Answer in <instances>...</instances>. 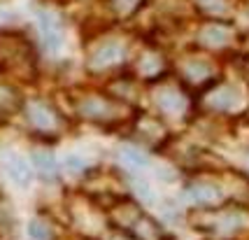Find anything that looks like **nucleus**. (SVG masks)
Instances as JSON below:
<instances>
[{
  "instance_id": "1",
  "label": "nucleus",
  "mask_w": 249,
  "mask_h": 240,
  "mask_svg": "<svg viewBox=\"0 0 249 240\" xmlns=\"http://www.w3.org/2000/svg\"><path fill=\"white\" fill-rule=\"evenodd\" d=\"M124 100L109 98L100 91H77L72 96V108L77 117L91 124H114L124 117Z\"/></svg>"
},
{
  "instance_id": "2",
  "label": "nucleus",
  "mask_w": 249,
  "mask_h": 240,
  "mask_svg": "<svg viewBox=\"0 0 249 240\" xmlns=\"http://www.w3.org/2000/svg\"><path fill=\"white\" fill-rule=\"evenodd\" d=\"M0 68L17 77H33L35 52L21 33L0 31Z\"/></svg>"
},
{
  "instance_id": "3",
  "label": "nucleus",
  "mask_w": 249,
  "mask_h": 240,
  "mask_svg": "<svg viewBox=\"0 0 249 240\" xmlns=\"http://www.w3.org/2000/svg\"><path fill=\"white\" fill-rule=\"evenodd\" d=\"M23 117L28 121V126H31L33 131H37L40 135H58V133L63 131L65 126V119L63 114H61V110L56 108L52 100L47 98H40V96H35V98H28L23 100Z\"/></svg>"
},
{
  "instance_id": "4",
  "label": "nucleus",
  "mask_w": 249,
  "mask_h": 240,
  "mask_svg": "<svg viewBox=\"0 0 249 240\" xmlns=\"http://www.w3.org/2000/svg\"><path fill=\"white\" fill-rule=\"evenodd\" d=\"M126 58V47L121 40H114V37H105L98 44L91 47V52L87 56V68L89 73H105V70H112L124 63Z\"/></svg>"
},
{
  "instance_id": "5",
  "label": "nucleus",
  "mask_w": 249,
  "mask_h": 240,
  "mask_svg": "<svg viewBox=\"0 0 249 240\" xmlns=\"http://www.w3.org/2000/svg\"><path fill=\"white\" fill-rule=\"evenodd\" d=\"M196 226L210 236H214V238H228L245 226V215H240L235 210L207 212V215H203V219L196 222Z\"/></svg>"
},
{
  "instance_id": "6",
  "label": "nucleus",
  "mask_w": 249,
  "mask_h": 240,
  "mask_svg": "<svg viewBox=\"0 0 249 240\" xmlns=\"http://www.w3.org/2000/svg\"><path fill=\"white\" fill-rule=\"evenodd\" d=\"M40 28H42V40L44 47L54 54L61 49V44L65 40V26H63V17L52 7H44L40 12Z\"/></svg>"
},
{
  "instance_id": "7",
  "label": "nucleus",
  "mask_w": 249,
  "mask_h": 240,
  "mask_svg": "<svg viewBox=\"0 0 249 240\" xmlns=\"http://www.w3.org/2000/svg\"><path fill=\"white\" fill-rule=\"evenodd\" d=\"M154 103L168 117H182L186 112L184 91L175 84H161L159 89H154Z\"/></svg>"
},
{
  "instance_id": "8",
  "label": "nucleus",
  "mask_w": 249,
  "mask_h": 240,
  "mask_svg": "<svg viewBox=\"0 0 249 240\" xmlns=\"http://www.w3.org/2000/svg\"><path fill=\"white\" fill-rule=\"evenodd\" d=\"M186 196L194 201L196 205H205V207H217L224 201L221 186L210 182V180H196L186 186Z\"/></svg>"
},
{
  "instance_id": "9",
  "label": "nucleus",
  "mask_w": 249,
  "mask_h": 240,
  "mask_svg": "<svg viewBox=\"0 0 249 240\" xmlns=\"http://www.w3.org/2000/svg\"><path fill=\"white\" fill-rule=\"evenodd\" d=\"M5 173L10 175V180L17 186H28L33 182L31 164H28L26 159H21V156H17V154H10V156L5 159Z\"/></svg>"
},
{
  "instance_id": "10",
  "label": "nucleus",
  "mask_w": 249,
  "mask_h": 240,
  "mask_svg": "<svg viewBox=\"0 0 249 240\" xmlns=\"http://www.w3.org/2000/svg\"><path fill=\"white\" fill-rule=\"evenodd\" d=\"M33 164H35L37 173L42 175L47 182H56L58 180V161L52 154V149H47V147L33 149Z\"/></svg>"
},
{
  "instance_id": "11",
  "label": "nucleus",
  "mask_w": 249,
  "mask_h": 240,
  "mask_svg": "<svg viewBox=\"0 0 249 240\" xmlns=\"http://www.w3.org/2000/svg\"><path fill=\"white\" fill-rule=\"evenodd\" d=\"M198 42L207 47V49H219V47L231 42V31L224 23H207V26H203V31L198 35Z\"/></svg>"
},
{
  "instance_id": "12",
  "label": "nucleus",
  "mask_w": 249,
  "mask_h": 240,
  "mask_svg": "<svg viewBox=\"0 0 249 240\" xmlns=\"http://www.w3.org/2000/svg\"><path fill=\"white\" fill-rule=\"evenodd\" d=\"M28 238L31 240H56L58 238V231L56 224L44 215H37L28 222Z\"/></svg>"
},
{
  "instance_id": "13",
  "label": "nucleus",
  "mask_w": 249,
  "mask_h": 240,
  "mask_svg": "<svg viewBox=\"0 0 249 240\" xmlns=\"http://www.w3.org/2000/svg\"><path fill=\"white\" fill-rule=\"evenodd\" d=\"M205 103L214 110H228L238 103V91L233 87H217L205 96Z\"/></svg>"
},
{
  "instance_id": "14",
  "label": "nucleus",
  "mask_w": 249,
  "mask_h": 240,
  "mask_svg": "<svg viewBox=\"0 0 249 240\" xmlns=\"http://www.w3.org/2000/svg\"><path fill=\"white\" fill-rule=\"evenodd\" d=\"M21 105H23V100H21V96H19V91L12 87V84L0 82V114H2V117H5V114H14Z\"/></svg>"
},
{
  "instance_id": "15",
  "label": "nucleus",
  "mask_w": 249,
  "mask_h": 240,
  "mask_svg": "<svg viewBox=\"0 0 249 240\" xmlns=\"http://www.w3.org/2000/svg\"><path fill=\"white\" fill-rule=\"evenodd\" d=\"M163 70V56L154 49H147L142 52L140 58H138V73L144 77H156Z\"/></svg>"
},
{
  "instance_id": "16",
  "label": "nucleus",
  "mask_w": 249,
  "mask_h": 240,
  "mask_svg": "<svg viewBox=\"0 0 249 240\" xmlns=\"http://www.w3.org/2000/svg\"><path fill=\"white\" fill-rule=\"evenodd\" d=\"M138 135L147 142H159L163 135H165V131H163L161 121L147 119V117H144L142 121H138Z\"/></svg>"
},
{
  "instance_id": "17",
  "label": "nucleus",
  "mask_w": 249,
  "mask_h": 240,
  "mask_svg": "<svg viewBox=\"0 0 249 240\" xmlns=\"http://www.w3.org/2000/svg\"><path fill=\"white\" fill-rule=\"evenodd\" d=\"M207 75H210V68H207L205 61H200V58H191V61H186L184 63V77L189 79V82L198 84V82H203Z\"/></svg>"
},
{
  "instance_id": "18",
  "label": "nucleus",
  "mask_w": 249,
  "mask_h": 240,
  "mask_svg": "<svg viewBox=\"0 0 249 240\" xmlns=\"http://www.w3.org/2000/svg\"><path fill=\"white\" fill-rule=\"evenodd\" d=\"M194 5L203 12V14L214 17V19L224 17L228 12V0H194Z\"/></svg>"
},
{
  "instance_id": "19",
  "label": "nucleus",
  "mask_w": 249,
  "mask_h": 240,
  "mask_svg": "<svg viewBox=\"0 0 249 240\" xmlns=\"http://www.w3.org/2000/svg\"><path fill=\"white\" fill-rule=\"evenodd\" d=\"M142 2H144V0H109V7H112V12H114L117 17L124 19V17L135 14Z\"/></svg>"
},
{
  "instance_id": "20",
  "label": "nucleus",
  "mask_w": 249,
  "mask_h": 240,
  "mask_svg": "<svg viewBox=\"0 0 249 240\" xmlns=\"http://www.w3.org/2000/svg\"><path fill=\"white\" fill-rule=\"evenodd\" d=\"M121 161L126 166H130V168H144L147 166V156L140 152V149H135V147H124L119 152Z\"/></svg>"
}]
</instances>
